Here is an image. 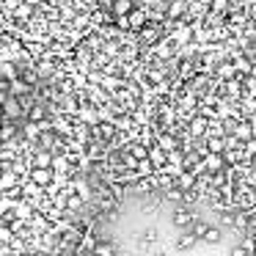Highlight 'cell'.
<instances>
[{
  "label": "cell",
  "mask_w": 256,
  "mask_h": 256,
  "mask_svg": "<svg viewBox=\"0 0 256 256\" xmlns=\"http://www.w3.org/2000/svg\"><path fill=\"white\" fill-rule=\"evenodd\" d=\"M30 179H34L36 188H47V184L56 179V171H52V168H47V166H36L34 171H30Z\"/></svg>",
  "instance_id": "6da1fadb"
},
{
  "label": "cell",
  "mask_w": 256,
  "mask_h": 256,
  "mask_svg": "<svg viewBox=\"0 0 256 256\" xmlns=\"http://www.w3.org/2000/svg\"><path fill=\"white\" fill-rule=\"evenodd\" d=\"M3 113H6V118H20L22 116V105H20L17 94H12L8 100H3Z\"/></svg>",
  "instance_id": "7a4b0ae2"
},
{
  "label": "cell",
  "mask_w": 256,
  "mask_h": 256,
  "mask_svg": "<svg viewBox=\"0 0 256 256\" xmlns=\"http://www.w3.org/2000/svg\"><path fill=\"white\" fill-rule=\"evenodd\" d=\"M146 20H149L146 8H135V12H127V28H144Z\"/></svg>",
  "instance_id": "3957f363"
},
{
  "label": "cell",
  "mask_w": 256,
  "mask_h": 256,
  "mask_svg": "<svg viewBox=\"0 0 256 256\" xmlns=\"http://www.w3.org/2000/svg\"><path fill=\"white\" fill-rule=\"evenodd\" d=\"M14 184H17V174L6 166L3 171H0V190H12Z\"/></svg>",
  "instance_id": "277c9868"
},
{
  "label": "cell",
  "mask_w": 256,
  "mask_h": 256,
  "mask_svg": "<svg viewBox=\"0 0 256 256\" xmlns=\"http://www.w3.org/2000/svg\"><path fill=\"white\" fill-rule=\"evenodd\" d=\"M22 135H25V140H39V124L36 122H25L22 124Z\"/></svg>",
  "instance_id": "5b68a950"
},
{
  "label": "cell",
  "mask_w": 256,
  "mask_h": 256,
  "mask_svg": "<svg viewBox=\"0 0 256 256\" xmlns=\"http://www.w3.org/2000/svg\"><path fill=\"white\" fill-rule=\"evenodd\" d=\"M190 220H193V212L179 210L176 215H174V226H179V228H188V226H190Z\"/></svg>",
  "instance_id": "8992f818"
},
{
  "label": "cell",
  "mask_w": 256,
  "mask_h": 256,
  "mask_svg": "<svg viewBox=\"0 0 256 256\" xmlns=\"http://www.w3.org/2000/svg\"><path fill=\"white\" fill-rule=\"evenodd\" d=\"M206 168H210V174L220 171V168H223V157L218 154V152H210V157H206Z\"/></svg>",
  "instance_id": "52a82bcc"
},
{
  "label": "cell",
  "mask_w": 256,
  "mask_h": 256,
  "mask_svg": "<svg viewBox=\"0 0 256 256\" xmlns=\"http://www.w3.org/2000/svg\"><path fill=\"white\" fill-rule=\"evenodd\" d=\"M12 138H17V124L6 122L0 127V140H12Z\"/></svg>",
  "instance_id": "ba28073f"
},
{
  "label": "cell",
  "mask_w": 256,
  "mask_h": 256,
  "mask_svg": "<svg viewBox=\"0 0 256 256\" xmlns=\"http://www.w3.org/2000/svg\"><path fill=\"white\" fill-rule=\"evenodd\" d=\"M206 124H210V122H206V118H193V122H190V135H204L206 132Z\"/></svg>",
  "instance_id": "9c48e42d"
},
{
  "label": "cell",
  "mask_w": 256,
  "mask_h": 256,
  "mask_svg": "<svg viewBox=\"0 0 256 256\" xmlns=\"http://www.w3.org/2000/svg\"><path fill=\"white\" fill-rule=\"evenodd\" d=\"M132 8V0H116V6H113V14L116 17H124V14Z\"/></svg>",
  "instance_id": "30bf717a"
},
{
  "label": "cell",
  "mask_w": 256,
  "mask_h": 256,
  "mask_svg": "<svg viewBox=\"0 0 256 256\" xmlns=\"http://www.w3.org/2000/svg\"><path fill=\"white\" fill-rule=\"evenodd\" d=\"M182 12H184V0H171V8H168V17H182Z\"/></svg>",
  "instance_id": "8fae6325"
},
{
  "label": "cell",
  "mask_w": 256,
  "mask_h": 256,
  "mask_svg": "<svg viewBox=\"0 0 256 256\" xmlns=\"http://www.w3.org/2000/svg\"><path fill=\"white\" fill-rule=\"evenodd\" d=\"M193 245H196V237L188 232V234H182V237H179L176 248H179V250H188V248H193Z\"/></svg>",
  "instance_id": "7c38bea8"
},
{
  "label": "cell",
  "mask_w": 256,
  "mask_h": 256,
  "mask_svg": "<svg viewBox=\"0 0 256 256\" xmlns=\"http://www.w3.org/2000/svg\"><path fill=\"white\" fill-rule=\"evenodd\" d=\"M234 135L240 140H248L250 138V124H234Z\"/></svg>",
  "instance_id": "4fadbf2b"
},
{
  "label": "cell",
  "mask_w": 256,
  "mask_h": 256,
  "mask_svg": "<svg viewBox=\"0 0 256 256\" xmlns=\"http://www.w3.org/2000/svg\"><path fill=\"white\" fill-rule=\"evenodd\" d=\"M160 149L162 152H174V149H176V138H174V135H162V138H160Z\"/></svg>",
  "instance_id": "5bb4252c"
},
{
  "label": "cell",
  "mask_w": 256,
  "mask_h": 256,
  "mask_svg": "<svg viewBox=\"0 0 256 256\" xmlns=\"http://www.w3.org/2000/svg\"><path fill=\"white\" fill-rule=\"evenodd\" d=\"M201 240H204V242H218V240H220V228H210V226H206V232L201 234Z\"/></svg>",
  "instance_id": "9a60e30c"
},
{
  "label": "cell",
  "mask_w": 256,
  "mask_h": 256,
  "mask_svg": "<svg viewBox=\"0 0 256 256\" xmlns=\"http://www.w3.org/2000/svg\"><path fill=\"white\" fill-rule=\"evenodd\" d=\"M146 157H149L152 162H162V157H166V152H162L160 146H152V152H146Z\"/></svg>",
  "instance_id": "2e32d148"
},
{
  "label": "cell",
  "mask_w": 256,
  "mask_h": 256,
  "mask_svg": "<svg viewBox=\"0 0 256 256\" xmlns=\"http://www.w3.org/2000/svg\"><path fill=\"white\" fill-rule=\"evenodd\" d=\"M135 168H138L140 174H146V176H149V174H152V168H154V166H152V160H149V157H140V160H138V166H135Z\"/></svg>",
  "instance_id": "e0dca14e"
},
{
  "label": "cell",
  "mask_w": 256,
  "mask_h": 256,
  "mask_svg": "<svg viewBox=\"0 0 256 256\" xmlns=\"http://www.w3.org/2000/svg\"><path fill=\"white\" fill-rule=\"evenodd\" d=\"M91 248H94V254H113V245L110 242H96V245H91Z\"/></svg>",
  "instance_id": "ac0fdd59"
},
{
  "label": "cell",
  "mask_w": 256,
  "mask_h": 256,
  "mask_svg": "<svg viewBox=\"0 0 256 256\" xmlns=\"http://www.w3.org/2000/svg\"><path fill=\"white\" fill-rule=\"evenodd\" d=\"M0 72L6 74L8 80H12V78H17V69H14L12 64H6V61H0Z\"/></svg>",
  "instance_id": "d6986e66"
},
{
  "label": "cell",
  "mask_w": 256,
  "mask_h": 256,
  "mask_svg": "<svg viewBox=\"0 0 256 256\" xmlns=\"http://www.w3.org/2000/svg\"><path fill=\"white\" fill-rule=\"evenodd\" d=\"M223 149H226V146H223V138H215V140H210V149L206 152H218V154H220Z\"/></svg>",
  "instance_id": "ffe728a7"
},
{
  "label": "cell",
  "mask_w": 256,
  "mask_h": 256,
  "mask_svg": "<svg viewBox=\"0 0 256 256\" xmlns=\"http://www.w3.org/2000/svg\"><path fill=\"white\" fill-rule=\"evenodd\" d=\"M50 160H52V157L47 154V152H39V154H36V166H47V168H50Z\"/></svg>",
  "instance_id": "44dd1931"
},
{
  "label": "cell",
  "mask_w": 256,
  "mask_h": 256,
  "mask_svg": "<svg viewBox=\"0 0 256 256\" xmlns=\"http://www.w3.org/2000/svg\"><path fill=\"white\" fill-rule=\"evenodd\" d=\"M50 166L58 168V171H64V168H66V160H64V157H56V160H50Z\"/></svg>",
  "instance_id": "7402d4cb"
},
{
  "label": "cell",
  "mask_w": 256,
  "mask_h": 256,
  "mask_svg": "<svg viewBox=\"0 0 256 256\" xmlns=\"http://www.w3.org/2000/svg\"><path fill=\"white\" fill-rule=\"evenodd\" d=\"M210 6H212V8H215V12H223V8H226V6H228V0H212Z\"/></svg>",
  "instance_id": "603a6c76"
},
{
  "label": "cell",
  "mask_w": 256,
  "mask_h": 256,
  "mask_svg": "<svg viewBox=\"0 0 256 256\" xmlns=\"http://www.w3.org/2000/svg\"><path fill=\"white\" fill-rule=\"evenodd\" d=\"M176 39H179V42H188V39H190V28H179V30H176Z\"/></svg>",
  "instance_id": "cb8c5ba5"
},
{
  "label": "cell",
  "mask_w": 256,
  "mask_h": 256,
  "mask_svg": "<svg viewBox=\"0 0 256 256\" xmlns=\"http://www.w3.org/2000/svg\"><path fill=\"white\" fill-rule=\"evenodd\" d=\"M132 157H135V160H140V157H146V149H144V146H132Z\"/></svg>",
  "instance_id": "d4e9b609"
},
{
  "label": "cell",
  "mask_w": 256,
  "mask_h": 256,
  "mask_svg": "<svg viewBox=\"0 0 256 256\" xmlns=\"http://www.w3.org/2000/svg\"><path fill=\"white\" fill-rule=\"evenodd\" d=\"M42 116H44V110H42V108L36 105L34 110H30V118H34V122H36V118H42Z\"/></svg>",
  "instance_id": "484cf974"
},
{
  "label": "cell",
  "mask_w": 256,
  "mask_h": 256,
  "mask_svg": "<svg viewBox=\"0 0 256 256\" xmlns=\"http://www.w3.org/2000/svg\"><path fill=\"white\" fill-rule=\"evenodd\" d=\"M80 204H83V198H80V193H78V196H72V198H69V206H72V210H74V206H80Z\"/></svg>",
  "instance_id": "4316f807"
},
{
  "label": "cell",
  "mask_w": 256,
  "mask_h": 256,
  "mask_svg": "<svg viewBox=\"0 0 256 256\" xmlns=\"http://www.w3.org/2000/svg\"><path fill=\"white\" fill-rule=\"evenodd\" d=\"M220 74H223V78H232V74H234V66H228V64H226V66H220Z\"/></svg>",
  "instance_id": "83f0119b"
},
{
  "label": "cell",
  "mask_w": 256,
  "mask_h": 256,
  "mask_svg": "<svg viewBox=\"0 0 256 256\" xmlns=\"http://www.w3.org/2000/svg\"><path fill=\"white\" fill-rule=\"evenodd\" d=\"M20 17H28V14H30V6H28V3H25V6H20Z\"/></svg>",
  "instance_id": "f1b7e54d"
},
{
  "label": "cell",
  "mask_w": 256,
  "mask_h": 256,
  "mask_svg": "<svg viewBox=\"0 0 256 256\" xmlns=\"http://www.w3.org/2000/svg\"><path fill=\"white\" fill-rule=\"evenodd\" d=\"M17 215H20V218H28V215H30V210H28V206H20Z\"/></svg>",
  "instance_id": "f546056e"
},
{
  "label": "cell",
  "mask_w": 256,
  "mask_h": 256,
  "mask_svg": "<svg viewBox=\"0 0 256 256\" xmlns=\"http://www.w3.org/2000/svg\"><path fill=\"white\" fill-rule=\"evenodd\" d=\"M144 3H146V6H160L162 0H144Z\"/></svg>",
  "instance_id": "4dcf8cb0"
},
{
  "label": "cell",
  "mask_w": 256,
  "mask_h": 256,
  "mask_svg": "<svg viewBox=\"0 0 256 256\" xmlns=\"http://www.w3.org/2000/svg\"><path fill=\"white\" fill-rule=\"evenodd\" d=\"M25 3H28V6H34V3H36V0H25Z\"/></svg>",
  "instance_id": "1f68e13d"
},
{
  "label": "cell",
  "mask_w": 256,
  "mask_h": 256,
  "mask_svg": "<svg viewBox=\"0 0 256 256\" xmlns=\"http://www.w3.org/2000/svg\"><path fill=\"white\" fill-rule=\"evenodd\" d=\"M162 3H171V0H162Z\"/></svg>",
  "instance_id": "d6a6232c"
},
{
  "label": "cell",
  "mask_w": 256,
  "mask_h": 256,
  "mask_svg": "<svg viewBox=\"0 0 256 256\" xmlns=\"http://www.w3.org/2000/svg\"><path fill=\"white\" fill-rule=\"evenodd\" d=\"M0 171H3V168H0Z\"/></svg>",
  "instance_id": "836d02e7"
}]
</instances>
